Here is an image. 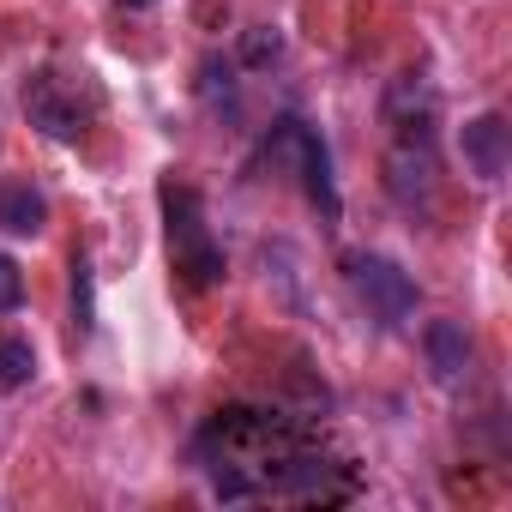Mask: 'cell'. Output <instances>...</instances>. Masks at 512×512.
Returning a JSON list of instances; mask_svg holds the SVG:
<instances>
[{
    "instance_id": "8",
    "label": "cell",
    "mask_w": 512,
    "mask_h": 512,
    "mask_svg": "<svg viewBox=\"0 0 512 512\" xmlns=\"http://www.w3.org/2000/svg\"><path fill=\"white\" fill-rule=\"evenodd\" d=\"M49 223V205L31 181H0V229L7 235H43Z\"/></svg>"
},
{
    "instance_id": "11",
    "label": "cell",
    "mask_w": 512,
    "mask_h": 512,
    "mask_svg": "<svg viewBox=\"0 0 512 512\" xmlns=\"http://www.w3.org/2000/svg\"><path fill=\"white\" fill-rule=\"evenodd\" d=\"M91 314H97V308H91V266H85V260H73V326H79V332H91V326H97Z\"/></svg>"
},
{
    "instance_id": "3",
    "label": "cell",
    "mask_w": 512,
    "mask_h": 512,
    "mask_svg": "<svg viewBox=\"0 0 512 512\" xmlns=\"http://www.w3.org/2000/svg\"><path fill=\"white\" fill-rule=\"evenodd\" d=\"M25 115H31V127H43V133L61 139V145L85 139V109H79V97L67 91L61 73H31V85H25Z\"/></svg>"
},
{
    "instance_id": "6",
    "label": "cell",
    "mask_w": 512,
    "mask_h": 512,
    "mask_svg": "<svg viewBox=\"0 0 512 512\" xmlns=\"http://www.w3.org/2000/svg\"><path fill=\"white\" fill-rule=\"evenodd\" d=\"M464 163H470V175L476 181H500L506 175V163H512V127H506V115H476V121H464Z\"/></svg>"
},
{
    "instance_id": "1",
    "label": "cell",
    "mask_w": 512,
    "mask_h": 512,
    "mask_svg": "<svg viewBox=\"0 0 512 512\" xmlns=\"http://www.w3.org/2000/svg\"><path fill=\"white\" fill-rule=\"evenodd\" d=\"M163 211H169V247H175V272H187L193 290H211L223 278V253L205 235L199 217V193L193 187H163Z\"/></svg>"
},
{
    "instance_id": "2",
    "label": "cell",
    "mask_w": 512,
    "mask_h": 512,
    "mask_svg": "<svg viewBox=\"0 0 512 512\" xmlns=\"http://www.w3.org/2000/svg\"><path fill=\"white\" fill-rule=\"evenodd\" d=\"M350 284H356V296L368 302V314H374L380 326H404V320L416 314V284H410V272L392 266V260H380V253H356V260H350Z\"/></svg>"
},
{
    "instance_id": "7",
    "label": "cell",
    "mask_w": 512,
    "mask_h": 512,
    "mask_svg": "<svg viewBox=\"0 0 512 512\" xmlns=\"http://www.w3.org/2000/svg\"><path fill=\"white\" fill-rule=\"evenodd\" d=\"M422 350H428V374H434L440 386H458V380L470 374V338H464L458 320H434V326L422 332Z\"/></svg>"
},
{
    "instance_id": "15",
    "label": "cell",
    "mask_w": 512,
    "mask_h": 512,
    "mask_svg": "<svg viewBox=\"0 0 512 512\" xmlns=\"http://www.w3.org/2000/svg\"><path fill=\"white\" fill-rule=\"evenodd\" d=\"M133 7H151V0H133Z\"/></svg>"
},
{
    "instance_id": "9",
    "label": "cell",
    "mask_w": 512,
    "mask_h": 512,
    "mask_svg": "<svg viewBox=\"0 0 512 512\" xmlns=\"http://www.w3.org/2000/svg\"><path fill=\"white\" fill-rule=\"evenodd\" d=\"M31 374H37V350L25 338H0V398L31 386Z\"/></svg>"
},
{
    "instance_id": "12",
    "label": "cell",
    "mask_w": 512,
    "mask_h": 512,
    "mask_svg": "<svg viewBox=\"0 0 512 512\" xmlns=\"http://www.w3.org/2000/svg\"><path fill=\"white\" fill-rule=\"evenodd\" d=\"M19 296H25L19 266H13V260H0V314H13V308H19Z\"/></svg>"
},
{
    "instance_id": "14",
    "label": "cell",
    "mask_w": 512,
    "mask_h": 512,
    "mask_svg": "<svg viewBox=\"0 0 512 512\" xmlns=\"http://www.w3.org/2000/svg\"><path fill=\"white\" fill-rule=\"evenodd\" d=\"M211 488H217L223 500H241V494H253V482H247V476H235V470H217V476H211Z\"/></svg>"
},
{
    "instance_id": "4",
    "label": "cell",
    "mask_w": 512,
    "mask_h": 512,
    "mask_svg": "<svg viewBox=\"0 0 512 512\" xmlns=\"http://www.w3.org/2000/svg\"><path fill=\"white\" fill-rule=\"evenodd\" d=\"M278 139L296 151V163H302V187H308V199L320 205V217H338V187H332L326 139H320L314 127H302V121H278Z\"/></svg>"
},
{
    "instance_id": "5",
    "label": "cell",
    "mask_w": 512,
    "mask_h": 512,
    "mask_svg": "<svg viewBox=\"0 0 512 512\" xmlns=\"http://www.w3.org/2000/svg\"><path fill=\"white\" fill-rule=\"evenodd\" d=\"M386 193H392L398 205H410V211L434 199V157H428V133L404 139V145L386 157Z\"/></svg>"
},
{
    "instance_id": "13",
    "label": "cell",
    "mask_w": 512,
    "mask_h": 512,
    "mask_svg": "<svg viewBox=\"0 0 512 512\" xmlns=\"http://www.w3.org/2000/svg\"><path fill=\"white\" fill-rule=\"evenodd\" d=\"M241 55H247V67H266V61H272V55H278V31H253V37H247V49H241Z\"/></svg>"
},
{
    "instance_id": "10",
    "label": "cell",
    "mask_w": 512,
    "mask_h": 512,
    "mask_svg": "<svg viewBox=\"0 0 512 512\" xmlns=\"http://www.w3.org/2000/svg\"><path fill=\"white\" fill-rule=\"evenodd\" d=\"M320 482H326L320 458H290V464L272 470V488H284V494H302V488H320Z\"/></svg>"
}]
</instances>
